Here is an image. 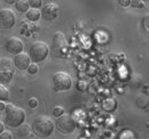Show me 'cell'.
I'll list each match as a JSON object with an SVG mask.
<instances>
[{
  "label": "cell",
  "instance_id": "obj_2",
  "mask_svg": "<svg viewBox=\"0 0 149 139\" xmlns=\"http://www.w3.org/2000/svg\"><path fill=\"white\" fill-rule=\"evenodd\" d=\"M26 113L23 108L13 104L5 106V123L9 128H19L25 121Z\"/></svg>",
  "mask_w": 149,
  "mask_h": 139
},
{
  "label": "cell",
  "instance_id": "obj_25",
  "mask_svg": "<svg viewBox=\"0 0 149 139\" xmlns=\"http://www.w3.org/2000/svg\"><path fill=\"white\" fill-rule=\"evenodd\" d=\"M5 106L6 104L3 102H0V111H5Z\"/></svg>",
  "mask_w": 149,
  "mask_h": 139
},
{
  "label": "cell",
  "instance_id": "obj_24",
  "mask_svg": "<svg viewBox=\"0 0 149 139\" xmlns=\"http://www.w3.org/2000/svg\"><path fill=\"white\" fill-rule=\"evenodd\" d=\"M119 5H122V6H129V5H131V1H129V0H125V1L120 0L119 1Z\"/></svg>",
  "mask_w": 149,
  "mask_h": 139
},
{
  "label": "cell",
  "instance_id": "obj_10",
  "mask_svg": "<svg viewBox=\"0 0 149 139\" xmlns=\"http://www.w3.org/2000/svg\"><path fill=\"white\" fill-rule=\"evenodd\" d=\"M23 48H24V45H23L22 40L16 36H12L6 41V49L10 54L17 55L23 52Z\"/></svg>",
  "mask_w": 149,
  "mask_h": 139
},
{
  "label": "cell",
  "instance_id": "obj_3",
  "mask_svg": "<svg viewBox=\"0 0 149 139\" xmlns=\"http://www.w3.org/2000/svg\"><path fill=\"white\" fill-rule=\"evenodd\" d=\"M29 54H30L29 55L30 61H32L36 64V63L42 62V61L46 59V57L49 54V48H48L46 42H44V41H36L30 47V52Z\"/></svg>",
  "mask_w": 149,
  "mask_h": 139
},
{
  "label": "cell",
  "instance_id": "obj_20",
  "mask_svg": "<svg viewBox=\"0 0 149 139\" xmlns=\"http://www.w3.org/2000/svg\"><path fill=\"white\" fill-rule=\"evenodd\" d=\"M77 87L79 88V90H81V91H85V90L87 89V82H86V81H84V80H81V81H78V83H77Z\"/></svg>",
  "mask_w": 149,
  "mask_h": 139
},
{
  "label": "cell",
  "instance_id": "obj_26",
  "mask_svg": "<svg viewBox=\"0 0 149 139\" xmlns=\"http://www.w3.org/2000/svg\"><path fill=\"white\" fill-rule=\"evenodd\" d=\"M2 131H5V125H3V123L0 121V133L2 132Z\"/></svg>",
  "mask_w": 149,
  "mask_h": 139
},
{
  "label": "cell",
  "instance_id": "obj_15",
  "mask_svg": "<svg viewBox=\"0 0 149 139\" xmlns=\"http://www.w3.org/2000/svg\"><path fill=\"white\" fill-rule=\"evenodd\" d=\"M10 97V94H9V90L5 87L2 83H0V102H5V100H8Z\"/></svg>",
  "mask_w": 149,
  "mask_h": 139
},
{
  "label": "cell",
  "instance_id": "obj_7",
  "mask_svg": "<svg viewBox=\"0 0 149 139\" xmlns=\"http://www.w3.org/2000/svg\"><path fill=\"white\" fill-rule=\"evenodd\" d=\"M14 71H15V66L12 59L1 58L0 59V83L10 82L14 76Z\"/></svg>",
  "mask_w": 149,
  "mask_h": 139
},
{
  "label": "cell",
  "instance_id": "obj_1",
  "mask_svg": "<svg viewBox=\"0 0 149 139\" xmlns=\"http://www.w3.org/2000/svg\"><path fill=\"white\" fill-rule=\"evenodd\" d=\"M54 129H55L54 122L52 121L51 118L45 115H40L36 118L31 125V131L39 138H48L49 136H52Z\"/></svg>",
  "mask_w": 149,
  "mask_h": 139
},
{
  "label": "cell",
  "instance_id": "obj_19",
  "mask_svg": "<svg viewBox=\"0 0 149 139\" xmlns=\"http://www.w3.org/2000/svg\"><path fill=\"white\" fill-rule=\"evenodd\" d=\"M28 72L30 73V74H36L38 73V65L37 64H35V63H31L29 66H28Z\"/></svg>",
  "mask_w": 149,
  "mask_h": 139
},
{
  "label": "cell",
  "instance_id": "obj_8",
  "mask_svg": "<svg viewBox=\"0 0 149 139\" xmlns=\"http://www.w3.org/2000/svg\"><path fill=\"white\" fill-rule=\"evenodd\" d=\"M16 16L15 13L12 9L3 8L0 9V29L1 30H8L15 25Z\"/></svg>",
  "mask_w": 149,
  "mask_h": 139
},
{
  "label": "cell",
  "instance_id": "obj_11",
  "mask_svg": "<svg viewBox=\"0 0 149 139\" xmlns=\"http://www.w3.org/2000/svg\"><path fill=\"white\" fill-rule=\"evenodd\" d=\"M13 64H14V66H16L19 70H26L28 66L31 64V61H30V57H29L28 54L19 52L17 55H15Z\"/></svg>",
  "mask_w": 149,
  "mask_h": 139
},
{
  "label": "cell",
  "instance_id": "obj_9",
  "mask_svg": "<svg viewBox=\"0 0 149 139\" xmlns=\"http://www.w3.org/2000/svg\"><path fill=\"white\" fill-rule=\"evenodd\" d=\"M40 14L45 21L52 22L58 15V7L54 2H47L42 6V10L40 12Z\"/></svg>",
  "mask_w": 149,
  "mask_h": 139
},
{
  "label": "cell",
  "instance_id": "obj_4",
  "mask_svg": "<svg viewBox=\"0 0 149 139\" xmlns=\"http://www.w3.org/2000/svg\"><path fill=\"white\" fill-rule=\"evenodd\" d=\"M52 81H53V88L55 91H65V90H69L72 86V79L70 74L62 71L53 74Z\"/></svg>",
  "mask_w": 149,
  "mask_h": 139
},
{
  "label": "cell",
  "instance_id": "obj_21",
  "mask_svg": "<svg viewBox=\"0 0 149 139\" xmlns=\"http://www.w3.org/2000/svg\"><path fill=\"white\" fill-rule=\"evenodd\" d=\"M0 139H13V137L9 131H2L0 133Z\"/></svg>",
  "mask_w": 149,
  "mask_h": 139
},
{
  "label": "cell",
  "instance_id": "obj_5",
  "mask_svg": "<svg viewBox=\"0 0 149 139\" xmlns=\"http://www.w3.org/2000/svg\"><path fill=\"white\" fill-rule=\"evenodd\" d=\"M54 125L60 133H64V135H69V133L74 132L76 129V122H74V118L65 113L56 119Z\"/></svg>",
  "mask_w": 149,
  "mask_h": 139
},
{
  "label": "cell",
  "instance_id": "obj_22",
  "mask_svg": "<svg viewBox=\"0 0 149 139\" xmlns=\"http://www.w3.org/2000/svg\"><path fill=\"white\" fill-rule=\"evenodd\" d=\"M37 105H38V102L36 98H30V100H29V106H30L31 108L37 107Z\"/></svg>",
  "mask_w": 149,
  "mask_h": 139
},
{
  "label": "cell",
  "instance_id": "obj_17",
  "mask_svg": "<svg viewBox=\"0 0 149 139\" xmlns=\"http://www.w3.org/2000/svg\"><path fill=\"white\" fill-rule=\"evenodd\" d=\"M28 2H29V6L31 8H36V9L40 8L42 6V1L41 0H29Z\"/></svg>",
  "mask_w": 149,
  "mask_h": 139
},
{
  "label": "cell",
  "instance_id": "obj_6",
  "mask_svg": "<svg viewBox=\"0 0 149 139\" xmlns=\"http://www.w3.org/2000/svg\"><path fill=\"white\" fill-rule=\"evenodd\" d=\"M52 48H53V52L55 54V56H57V57L67 56L68 50H69V46H68L65 36H64V34L61 31H57L54 34V36H53Z\"/></svg>",
  "mask_w": 149,
  "mask_h": 139
},
{
  "label": "cell",
  "instance_id": "obj_23",
  "mask_svg": "<svg viewBox=\"0 0 149 139\" xmlns=\"http://www.w3.org/2000/svg\"><path fill=\"white\" fill-rule=\"evenodd\" d=\"M131 5H132L133 7H140V6L143 5V2H142V1H131Z\"/></svg>",
  "mask_w": 149,
  "mask_h": 139
},
{
  "label": "cell",
  "instance_id": "obj_14",
  "mask_svg": "<svg viewBox=\"0 0 149 139\" xmlns=\"http://www.w3.org/2000/svg\"><path fill=\"white\" fill-rule=\"evenodd\" d=\"M15 7H16V9L19 10V13H26L30 9L28 0H17V1H15Z\"/></svg>",
  "mask_w": 149,
  "mask_h": 139
},
{
  "label": "cell",
  "instance_id": "obj_27",
  "mask_svg": "<svg viewBox=\"0 0 149 139\" xmlns=\"http://www.w3.org/2000/svg\"><path fill=\"white\" fill-rule=\"evenodd\" d=\"M146 30L148 31V16H146Z\"/></svg>",
  "mask_w": 149,
  "mask_h": 139
},
{
  "label": "cell",
  "instance_id": "obj_16",
  "mask_svg": "<svg viewBox=\"0 0 149 139\" xmlns=\"http://www.w3.org/2000/svg\"><path fill=\"white\" fill-rule=\"evenodd\" d=\"M19 135L21 136V137L26 136V135H29V133L31 132V127L28 125V124H22V125H19Z\"/></svg>",
  "mask_w": 149,
  "mask_h": 139
},
{
  "label": "cell",
  "instance_id": "obj_18",
  "mask_svg": "<svg viewBox=\"0 0 149 139\" xmlns=\"http://www.w3.org/2000/svg\"><path fill=\"white\" fill-rule=\"evenodd\" d=\"M53 114H54V116H56V118L63 115L64 114V108L62 106H56L55 108H54V111H53Z\"/></svg>",
  "mask_w": 149,
  "mask_h": 139
},
{
  "label": "cell",
  "instance_id": "obj_13",
  "mask_svg": "<svg viewBox=\"0 0 149 139\" xmlns=\"http://www.w3.org/2000/svg\"><path fill=\"white\" fill-rule=\"evenodd\" d=\"M25 15H26V18H28L29 21H31V22H37V21H39V18L41 17L40 10H39V9H36V8H30V9L25 13Z\"/></svg>",
  "mask_w": 149,
  "mask_h": 139
},
{
  "label": "cell",
  "instance_id": "obj_12",
  "mask_svg": "<svg viewBox=\"0 0 149 139\" xmlns=\"http://www.w3.org/2000/svg\"><path fill=\"white\" fill-rule=\"evenodd\" d=\"M102 107H103L104 111L111 113V112H113V111L117 108V102H116V99H113V98H108V99H106V100L102 103Z\"/></svg>",
  "mask_w": 149,
  "mask_h": 139
}]
</instances>
